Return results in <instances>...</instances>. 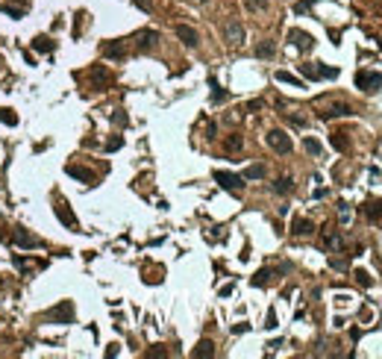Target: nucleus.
<instances>
[{"instance_id":"nucleus-1","label":"nucleus","mask_w":382,"mask_h":359,"mask_svg":"<svg viewBox=\"0 0 382 359\" xmlns=\"http://www.w3.org/2000/svg\"><path fill=\"white\" fill-rule=\"evenodd\" d=\"M44 318H47V321H59V324H71V321H74V304H71V301H62L59 306L47 309Z\"/></svg>"},{"instance_id":"nucleus-2","label":"nucleus","mask_w":382,"mask_h":359,"mask_svg":"<svg viewBox=\"0 0 382 359\" xmlns=\"http://www.w3.org/2000/svg\"><path fill=\"white\" fill-rule=\"evenodd\" d=\"M268 147L285 156V153H291V147H294V144H291V138H288L282 130H271V133H268Z\"/></svg>"},{"instance_id":"nucleus-3","label":"nucleus","mask_w":382,"mask_h":359,"mask_svg":"<svg viewBox=\"0 0 382 359\" xmlns=\"http://www.w3.org/2000/svg\"><path fill=\"white\" fill-rule=\"evenodd\" d=\"M215 180L221 183V189H227V192H232V194H238V192L244 189V177L229 174V171H215Z\"/></svg>"},{"instance_id":"nucleus-4","label":"nucleus","mask_w":382,"mask_h":359,"mask_svg":"<svg viewBox=\"0 0 382 359\" xmlns=\"http://www.w3.org/2000/svg\"><path fill=\"white\" fill-rule=\"evenodd\" d=\"M12 245L21 248V250H35V248H38V239H35L32 233H26L24 227H15V230H12Z\"/></svg>"},{"instance_id":"nucleus-5","label":"nucleus","mask_w":382,"mask_h":359,"mask_svg":"<svg viewBox=\"0 0 382 359\" xmlns=\"http://www.w3.org/2000/svg\"><path fill=\"white\" fill-rule=\"evenodd\" d=\"M356 85L362 91H377L382 85V74H374V71H359L356 74Z\"/></svg>"},{"instance_id":"nucleus-6","label":"nucleus","mask_w":382,"mask_h":359,"mask_svg":"<svg viewBox=\"0 0 382 359\" xmlns=\"http://www.w3.org/2000/svg\"><path fill=\"white\" fill-rule=\"evenodd\" d=\"M174 32H177V38H179L185 47H197V44H200V32H197L194 27H188V24H177Z\"/></svg>"},{"instance_id":"nucleus-7","label":"nucleus","mask_w":382,"mask_h":359,"mask_svg":"<svg viewBox=\"0 0 382 359\" xmlns=\"http://www.w3.org/2000/svg\"><path fill=\"white\" fill-rule=\"evenodd\" d=\"M288 41H291L297 50H303V53H309V50L315 47V38H312L309 32H303V29H291V32H288Z\"/></svg>"},{"instance_id":"nucleus-8","label":"nucleus","mask_w":382,"mask_h":359,"mask_svg":"<svg viewBox=\"0 0 382 359\" xmlns=\"http://www.w3.org/2000/svg\"><path fill=\"white\" fill-rule=\"evenodd\" d=\"M53 209H56V218H59V221H62V224H65L68 230H76V218H74L71 206H68V203H65L62 197H56V206H53Z\"/></svg>"},{"instance_id":"nucleus-9","label":"nucleus","mask_w":382,"mask_h":359,"mask_svg":"<svg viewBox=\"0 0 382 359\" xmlns=\"http://www.w3.org/2000/svg\"><path fill=\"white\" fill-rule=\"evenodd\" d=\"M109 83H112V74H109L103 65H94V68H91V88H94V91H103Z\"/></svg>"},{"instance_id":"nucleus-10","label":"nucleus","mask_w":382,"mask_h":359,"mask_svg":"<svg viewBox=\"0 0 382 359\" xmlns=\"http://www.w3.org/2000/svg\"><path fill=\"white\" fill-rule=\"evenodd\" d=\"M224 35H227L229 44H244V38H247V32H244V27H241L238 21H229V24L224 27Z\"/></svg>"},{"instance_id":"nucleus-11","label":"nucleus","mask_w":382,"mask_h":359,"mask_svg":"<svg viewBox=\"0 0 382 359\" xmlns=\"http://www.w3.org/2000/svg\"><path fill=\"white\" fill-rule=\"evenodd\" d=\"M100 50H103L106 59H124V56H127V44H124V41H106Z\"/></svg>"},{"instance_id":"nucleus-12","label":"nucleus","mask_w":382,"mask_h":359,"mask_svg":"<svg viewBox=\"0 0 382 359\" xmlns=\"http://www.w3.org/2000/svg\"><path fill=\"white\" fill-rule=\"evenodd\" d=\"M156 41H159V32H156V29H144V32H138V38H135L138 50H150V47H156Z\"/></svg>"},{"instance_id":"nucleus-13","label":"nucleus","mask_w":382,"mask_h":359,"mask_svg":"<svg viewBox=\"0 0 382 359\" xmlns=\"http://www.w3.org/2000/svg\"><path fill=\"white\" fill-rule=\"evenodd\" d=\"M350 112H353V109H350L347 103H332L330 109H324V112H321V118H324V121H330V118H341V115H350Z\"/></svg>"},{"instance_id":"nucleus-14","label":"nucleus","mask_w":382,"mask_h":359,"mask_svg":"<svg viewBox=\"0 0 382 359\" xmlns=\"http://www.w3.org/2000/svg\"><path fill=\"white\" fill-rule=\"evenodd\" d=\"M291 233H294V236H312V233H315V224H312L309 218H297V221L291 224Z\"/></svg>"},{"instance_id":"nucleus-15","label":"nucleus","mask_w":382,"mask_h":359,"mask_svg":"<svg viewBox=\"0 0 382 359\" xmlns=\"http://www.w3.org/2000/svg\"><path fill=\"white\" fill-rule=\"evenodd\" d=\"M68 174H71L74 180H79V183H94V174H91L88 168H79V165H68Z\"/></svg>"},{"instance_id":"nucleus-16","label":"nucleus","mask_w":382,"mask_h":359,"mask_svg":"<svg viewBox=\"0 0 382 359\" xmlns=\"http://www.w3.org/2000/svg\"><path fill=\"white\" fill-rule=\"evenodd\" d=\"M277 83H285V85H294V88H306V83L300 77L288 74V71H277Z\"/></svg>"},{"instance_id":"nucleus-17","label":"nucleus","mask_w":382,"mask_h":359,"mask_svg":"<svg viewBox=\"0 0 382 359\" xmlns=\"http://www.w3.org/2000/svg\"><path fill=\"white\" fill-rule=\"evenodd\" d=\"M194 357H197V359L215 357V345H212L209 339H203V342H197V348H194Z\"/></svg>"},{"instance_id":"nucleus-18","label":"nucleus","mask_w":382,"mask_h":359,"mask_svg":"<svg viewBox=\"0 0 382 359\" xmlns=\"http://www.w3.org/2000/svg\"><path fill=\"white\" fill-rule=\"evenodd\" d=\"M32 47H35L38 53H53V47H56V41H53V38H47V35H38V38L32 41Z\"/></svg>"},{"instance_id":"nucleus-19","label":"nucleus","mask_w":382,"mask_h":359,"mask_svg":"<svg viewBox=\"0 0 382 359\" xmlns=\"http://www.w3.org/2000/svg\"><path fill=\"white\" fill-rule=\"evenodd\" d=\"M274 53H277V44H274V41H262V44L256 47V56H259V59H271Z\"/></svg>"},{"instance_id":"nucleus-20","label":"nucleus","mask_w":382,"mask_h":359,"mask_svg":"<svg viewBox=\"0 0 382 359\" xmlns=\"http://www.w3.org/2000/svg\"><path fill=\"white\" fill-rule=\"evenodd\" d=\"M303 147H306V153H312V156H321V153H324V144H321L318 138H303Z\"/></svg>"},{"instance_id":"nucleus-21","label":"nucleus","mask_w":382,"mask_h":359,"mask_svg":"<svg viewBox=\"0 0 382 359\" xmlns=\"http://www.w3.org/2000/svg\"><path fill=\"white\" fill-rule=\"evenodd\" d=\"M265 177V165H250L244 171V180H262Z\"/></svg>"},{"instance_id":"nucleus-22","label":"nucleus","mask_w":382,"mask_h":359,"mask_svg":"<svg viewBox=\"0 0 382 359\" xmlns=\"http://www.w3.org/2000/svg\"><path fill=\"white\" fill-rule=\"evenodd\" d=\"M268 3H271V0H244L247 12H265V9H268Z\"/></svg>"},{"instance_id":"nucleus-23","label":"nucleus","mask_w":382,"mask_h":359,"mask_svg":"<svg viewBox=\"0 0 382 359\" xmlns=\"http://www.w3.org/2000/svg\"><path fill=\"white\" fill-rule=\"evenodd\" d=\"M209 85H212V97H215V103H221V100H227V91L218 85V80H209Z\"/></svg>"},{"instance_id":"nucleus-24","label":"nucleus","mask_w":382,"mask_h":359,"mask_svg":"<svg viewBox=\"0 0 382 359\" xmlns=\"http://www.w3.org/2000/svg\"><path fill=\"white\" fill-rule=\"evenodd\" d=\"M291 189H294V186H291V180H288V177H282V180H277V183H274V192H280V194H285V192H291Z\"/></svg>"},{"instance_id":"nucleus-25","label":"nucleus","mask_w":382,"mask_h":359,"mask_svg":"<svg viewBox=\"0 0 382 359\" xmlns=\"http://www.w3.org/2000/svg\"><path fill=\"white\" fill-rule=\"evenodd\" d=\"M330 141H332V147H335V150H347V138H344V133H335Z\"/></svg>"},{"instance_id":"nucleus-26","label":"nucleus","mask_w":382,"mask_h":359,"mask_svg":"<svg viewBox=\"0 0 382 359\" xmlns=\"http://www.w3.org/2000/svg\"><path fill=\"white\" fill-rule=\"evenodd\" d=\"M0 121H3V124H12V127H15V124H18V115H15L12 109H0Z\"/></svg>"},{"instance_id":"nucleus-27","label":"nucleus","mask_w":382,"mask_h":359,"mask_svg":"<svg viewBox=\"0 0 382 359\" xmlns=\"http://www.w3.org/2000/svg\"><path fill=\"white\" fill-rule=\"evenodd\" d=\"M368 215H371V218H382V203H377V200L368 203Z\"/></svg>"},{"instance_id":"nucleus-28","label":"nucleus","mask_w":382,"mask_h":359,"mask_svg":"<svg viewBox=\"0 0 382 359\" xmlns=\"http://www.w3.org/2000/svg\"><path fill=\"white\" fill-rule=\"evenodd\" d=\"M227 150H241V136H229L227 138Z\"/></svg>"},{"instance_id":"nucleus-29","label":"nucleus","mask_w":382,"mask_h":359,"mask_svg":"<svg viewBox=\"0 0 382 359\" xmlns=\"http://www.w3.org/2000/svg\"><path fill=\"white\" fill-rule=\"evenodd\" d=\"M268 280H271V271H259V274L253 277V286H265Z\"/></svg>"},{"instance_id":"nucleus-30","label":"nucleus","mask_w":382,"mask_h":359,"mask_svg":"<svg viewBox=\"0 0 382 359\" xmlns=\"http://www.w3.org/2000/svg\"><path fill=\"white\" fill-rule=\"evenodd\" d=\"M3 12L12 15V18H24V9H21V6H3Z\"/></svg>"},{"instance_id":"nucleus-31","label":"nucleus","mask_w":382,"mask_h":359,"mask_svg":"<svg viewBox=\"0 0 382 359\" xmlns=\"http://www.w3.org/2000/svg\"><path fill=\"white\" fill-rule=\"evenodd\" d=\"M132 3H135L141 12H153V3H150V0H132Z\"/></svg>"},{"instance_id":"nucleus-32","label":"nucleus","mask_w":382,"mask_h":359,"mask_svg":"<svg viewBox=\"0 0 382 359\" xmlns=\"http://www.w3.org/2000/svg\"><path fill=\"white\" fill-rule=\"evenodd\" d=\"M112 121H115L118 127H127V115H124V112H115V115H112Z\"/></svg>"},{"instance_id":"nucleus-33","label":"nucleus","mask_w":382,"mask_h":359,"mask_svg":"<svg viewBox=\"0 0 382 359\" xmlns=\"http://www.w3.org/2000/svg\"><path fill=\"white\" fill-rule=\"evenodd\" d=\"M338 215H341V221L347 224V221H350V206H347V203H341V209H338Z\"/></svg>"},{"instance_id":"nucleus-34","label":"nucleus","mask_w":382,"mask_h":359,"mask_svg":"<svg viewBox=\"0 0 382 359\" xmlns=\"http://www.w3.org/2000/svg\"><path fill=\"white\" fill-rule=\"evenodd\" d=\"M294 12H297V15H306V12H309V3H306V0H303V3H294Z\"/></svg>"},{"instance_id":"nucleus-35","label":"nucleus","mask_w":382,"mask_h":359,"mask_svg":"<svg viewBox=\"0 0 382 359\" xmlns=\"http://www.w3.org/2000/svg\"><path fill=\"white\" fill-rule=\"evenodd\" d=\"M121 144H124V138H121V136H118V138H112V141H109V144H106V150H118V147H121Z\"/></svg>"},{"instance_id":"nucleus-36","label":"nucleus","mask_w":382,"mask_h":359,"mask_svg":"<svg viewBox=\"0 0 382 359\" xmlns=\"http://www.w3.org/2000/svg\"><path fill=\"white\" fill-rule=\"evenodd\" d=\"M356 280H359V283H362V286H371V277H368V274H365V271H356Z\"/></svg>"},{"instance_id":"nucleus-37","label":"nucleus","mask_w":382,"mask_h":359,"mask_svg":"<svg viewBox=\"0 0 382 359\" xmlns=\"http://www.w3.org/2000/svg\"><path fill=\"white\" fill-rule=\"evenodd\" d=\"M265 327H268V330H274V327H277V315H274V312H268V324H265Z\"/></svg>"},{"instance_id":"nucleus-38","label":"nucleus","mask_w":382,"mask_h":359,"mask_svg":"<svg viewBox=\"0 0 382 359\" xmlns=\"http://www.w3.org/2000/svg\"><path fill=\"white\" fill-rule=\"evenodd\" d=\"M200 3H206V0H200Z\"/></svg>"},{"instance_id":"nucleus-39","label":"nucleus","mask_w":382,"mask_h":359,"mask_svg":"<svg viewBox=\"0 0 382 359\" xmlns=\"http://www.w3.org/2000/svg\"><path fill=\"white\" fill-rule=\"evenodd\" d=\"M0 65H3V62H0Z\"/></svg>"}]
</instances>
